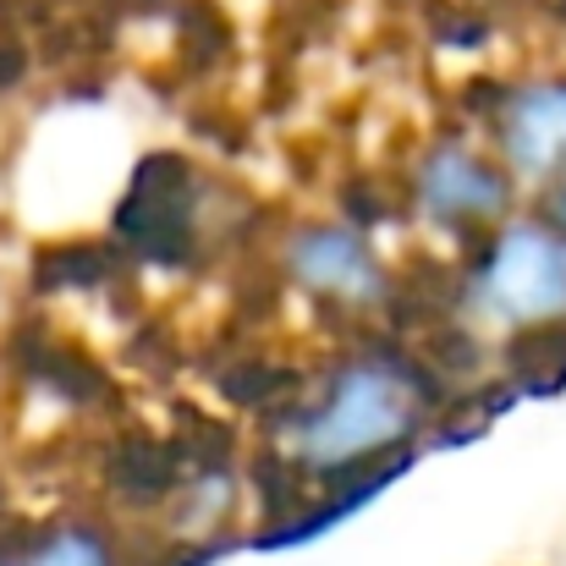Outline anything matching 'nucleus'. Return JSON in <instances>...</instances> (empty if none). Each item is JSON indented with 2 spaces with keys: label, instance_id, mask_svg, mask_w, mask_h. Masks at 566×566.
Instances as JSON below:
<instances>
[{
  "label": "nucleus",
  "instance_id": "obj_4",
  "mask_svg": "<svg viewBox=\"0 0 566 566\" xmlns=\"http://www.w3.org/2000/svg\"><path fill=\"white\" fill-rule=\"evenodd\" d=\"M286 275L325 308L369 314L390 303V275L375 259L369 237L353 226H303L286 237Z\"/></svg>",
  "mask_w": 566,
  "mask_h": 566
},
{
  "label": "nucleus",
  "instance_id": "obj_6",
  "mask_svg": "<svg viewBox=\"0 0 566 566\" xmlns=\"http://www.w3.org/2000/svg\"><path fill=\"white\" fill-rule=\"evenodd\" d=\"M0 566H116V556H111L105 534L66 523V528H50L39 539H22V545L0 551Z\"/></svg>",
  "mask_w": 566,
  "mask_h": 566
},
{
  "label": "nucleus",
  "instance_id": "obj_1",
  "mask_svg": "<svg viewBox=\"0 0 566 566\" xmlns=\"http://www.w3.org/2000/svg\"><path fill=\"white\" fill-rule=\"evenodd\" d=\"M434 407V375L407 358V353H358L347 364H336L314 396H292V407L281 412L292 451L286 462L303 479H325V484H347V479H375L396 473L379 457L396 451L407 457V440L423 429Z\"/></svg>",
  "mask_w": 566,
  "mask_h": 566
},
{
  "label": "nucleus",
  "instance_id": "obj_3",
  "mask_svg": "<svg viewBox=\"0 0 566 566\" xmlns=\"http://www.w3.org/2000/svg\"><path fill=\"white\" fill-rule=\"evenodd\" d=\"M412 203L429 226H440L446 237H473L490 220L506 214L512 203V171L490 155H479L462 138H446L423 155L418 177H412Z\"/></svg>",
  "mask_w": 566,
  "mask_h": 566
},
{
  "label": "nucleus",
  "instance_id": "obj_7",
  "mask_svg": "<svg viewBox=\"0 0 566 566\" xmlns=\"http://www.w3.org/2000/svg\"><path fill=\"white\" fill-rule=\"evenodd\" d=\"M545 209H551V220H545V226H551V231H556V237L566 242V182H556V188H551Z\"/></svg>",
  "mask_w": 566,
  "mask_h": 566
},
{
  "label": "nucleus",
  "instance_id": "obj_2",
  "mask_svg": "<svg viewBox=\"0 0 566 566\" xmlns=\"http://www.w3.org/2000/svg\"><path fill=\"white\" fill-rule=\"evenodd\" d=\"M468 303L484 319L534 331L566 319V242L545 220H506L468 270Z\"/></svg>",
  "mask_w": 566,
  "mask_h": 566
},
{
  "label": "nucleus",
  "instance_id": "obj_5",
  "mask_svg": "<svg viewBox=\"0 0 566 566\" xmlns=\"http://www.w3.org/2000/svg\"><path fill=\"white\" fill-rule=\"evenodd\" d=\"M501 166L523 182H566V77H534L490 105Z\"/></svg>",
  "mask_w": 566,
  "mask_h": 566
}]
</instances>
